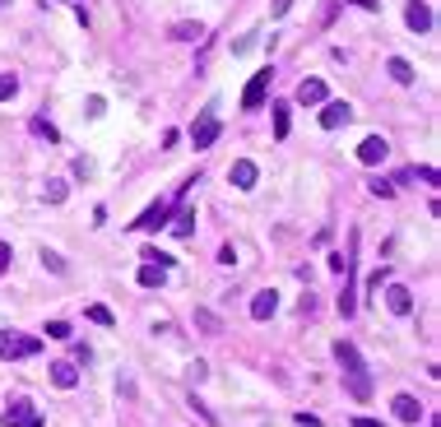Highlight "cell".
<instances>
[{
	"label": "cell",
	"mask_w": 441,
	"mask_h": 427,
	"mask_svg": "<svg viewBox=\"0 0 441 427\" xmlns=\"http://www.w3.org/2000/svg\"><path fill=\"white\" fill-rule=\"evenodd\" d=\"M335 358H339V367H344V381H349V395L353 399H372V372H367V363H363V353L353 349L349 339H339L335 344Z\"/></svg>",
	"instance_id": "cell-1"
},
{
	"label": "cell",
	"mask_w": 441,
	"mask_h": 427,
	"mask_svg": "<svg viewBox=\"0 0 441 427\" xmlns=\"http://www.w3.org/2000/svg\"><path fill=\"white\" fill-rule=\"evenodd\" d=\"M42 353V339H33V335H5L0 339V358L5 363H24V358H37Z\"/></svg>",
	"instance_id": "cell-2"
},
{
	"label": "cell",
	"mask_w": 441,
	"mask_h": 427,
	"mask_svg": "<svg viewBox=\"0 0 441 427\" xmlns=\"http://www.w3.org/2000/svg\"><path fill=\"white\" fill-rule=\"evenodd\" d=\"M218 135H223V125H218V116H214V112H205V116L191 125V144H196V149H209Z\"/></svg>",
	"instance_id": "cell-3"
},
{
	"label": "cell",
	"mask_w": 441,
	"mask_h": 427,
	"mask_svg": "<svg viewBox=\"0 0 441 427\" xmlns=\"http://www.w3.org/2000/svg\"><path fill=\"white\" fill-rule=\"evenodd\" d=\"M270 79H274V70H260V75H251V84L242 89V107H246V112H256V107L265 103V93H270Z\"/></svg>",
	"instance_id": "cell-4"
},
{
	"label": "cell",
	"mask_w": 441,
	"mask_h": 427,
	"mask_svg": "<svg viewBox=\"0 0 441 427\" xmlns=\"http://www.w3.org/2000/svg\"><path fill=\"white\" fill-rule=\"evenodd\" d=\"M168 218H172V204H149L130 228H135V232H158V228H168Z\"/></svg>",
	"instance_id": "cell-5"
},
{
	"label": "cell",
	"mask_w": 441,
	"mask_h": 427,
	"mask_svg": "<svg viewBox=\"0 0 441 427\" xmlns=\"http://www.w3.org/2000/svg\"><path fill=\"white\" fill-rule=\"evenodd\" d=\"M5 427H42V413H33L28 399H15V404L5 409Z\"/></svg>",
	"instance_id": "cell-6"
},
{
	"label": "cell",
	"mask_w": 441,
	"mask_h": 427,
	"mask_svg": "<svg viewBox=\"0 0 441 427\" xmlns=\"http://www.w3.org/2000/svg\"><path fill=\"white\" fill-rule=\"evenodd\" d=\"M386 153H390V144L381 135H367L363 144H358V163H367V168H377V163H386Z\"/></svg>",
	"instance_id": "cell-7"
},
{
	"label": "cell",
	"mask_w": 441,
	"mask_h": 427,
	"mask_svg": "<svg viewBox=\"0 0 441 427\" xmlns=\"http://www.w3.org/2000/svg\"><path fill=\"white\" fill-rule=\"evenodd\" d=\"M404 24L413 33H432V5L427 0H409V10H404Z\"/></svg>",
	"instance_id": "cell-8"
},
{
	"label": "cell",
	"mask_w": 441,
	"mask_h": 427,
	"mask_svg": "<svg viewBox=\"0 0 441 427\" xmlns=\"http://www.w3.org/2000/svg\"><path fill=\"white\" fill-rule=\"evenodd\" d=\"M353 121V107L349 103H325V112H320V125L325 130H339V125Z\"/></svg>",
	"instance_id": "cell-9"
},
{
	"label": "cell",
	"mask_w": 441,
	"mask_h": 427,
	"mask_svg": "<svg viewBox=\"0 0 441 427\" xmlns=\"http://www.w3.org/2000/svg\"><path fill=\"white\" fill-rule=\"evenodd\" d=\"M386 306H390L395 316H409L413 311V293L404 288V284H390V288H386Z\"/></svg>",
	"instance_id": "cell-10"
},
{
	"label": "cell",
	"mask_w": 441,
	"mask_h": 427,
	"mask_svg": "<svg viewBox=\"0 0 441 427\" xmlns=\"http://www.w3.org/2000/svg\"><path fill=\"white\" fill-rule=\"evenodd\" d=\"M274 311H279V293H274V288H265V293L251 297V320H270Z\"/></svg>",
	"instance_id": "cell-11"
},
{
	"label": "cell",
	"mask_w": 441,
	"mask_h": 427,
	"mask_svg": "<svg viewBox=\"0 0 441 427\" xmlns=\"http://www.w3.org/2000/svg\"><path fill=\"white\" fill-rule=\"evenodd\" d=\"M228 177H232V186H237V191H251V186H256V177H260V172H256V163H251V158H237V163H232V172H228Z\"/></svg>",
	"instance_id": "cell-12"
},
{
	"label": "cell",
	"mask_w": 441,
	"mask_h": 427,
	"mask_svg": "<svg viewBox=\"0 0 441 427\" xmlns=\"http://www.w3.org/2000/svg\"><path fill=\"white\" fill-rule=\"evenodd\" d=\"M51 385H56V390H75L79 385L75 363H51Z\"/></svg>",
	"instance_id": "cell-13"
},
{
	"label": "cell",
	"mask_w": 441,
	"mask_h": 427,
	"mask_svg": "<svg viewBox=\"0 0 441 427\" xmlns=\"http://www.w3.org/2000/svg\"><path fill=\"white\" fill-rule=\"evenodd\" d=\"M390 409H395L399 423H418V418H423V404H418L413 395H395V404H390Z\"/></svg>",
	"instance_id": "cell-14"
},
{
	"label": "cell",
	"mask_w": 441,
	"mask_h": 427,
	"mask_svg": "<svg viewBox=\"0 0 441 427\" xmlns=\"http://www.w3.org/2000/svg\"><path fill=\"white\" fill-rule=\"evenodd\" d=\"M297 103H306V107L325 103V79H302L297 84Z\"/></svg>",
	"instance_id": "cell-15"
},
{
	"label": "cell",
	"mask_w": 441,
	"mask_h": 427,
	"mask_svg": "<svg viewBox=\"0 0 441 427\" xmlns=\"http://www.w3.org/2000/svg\"><path fill=\"white\" fill-rule=\"evenodd\" d=\"M386 70H390V79H395V84H413V79H418V75H413V65L404 61V56H390V65H386Z\"/></svg>",
	"instance_id": "cell-16"
},
{
	"label": "cell",
	"mask_w": 441,
	"mask_h": 427,
	"mask_svg": "<svg viewBox=\"0 0 441 427\" xmlns=\"http://www.w3.org/2000/svg\"><path fill=\"white\" fill-rule=\"evenodd\" d=\"M168 33L177 42H200V37H205V24H172Z\"/></svg>",
	"instance_id": "cell-17"
},
{
	"label": "cell",
	"mask_w": 441,
	"mask_h": 427,
	"mask_svg": "<svg viewBox=\"0 0 441 427\" xmlns=\"http://www.w3.org/2000/svg\"><path fill=\"white\" fill-rule=\"evenodd\" d=\"M28 130H33L37 139H46V144H56V139H61V130L46 121V116H33V121H28Z\"/></svg>",
	"instance_id": "cell-18"
},
{
	"label": "cell",
	"mask_w": 441,
	"mask_h": 427,
	"mask_svg": "<svg viewBox=\"0 0 441 427\" xmlns=\"http://www.w3.org/2000/svg\"><path fill=\"white\" fill-rule=\"evenodd\" d=\"M65 195H70V182H61V177H51V182L42 186V200H46V204H61Z\"/></svg>",
	"instance_id": "cell-19"
},
{
	"label": "cell",
	"mask_w": 441,
	"mask_h": 427,
	"mask_svg": "<svg viewBox=\"0 0 441 427\" xmlns=\"http://www.w3.org/2000/svg\"><path fill=\"white\" fill-rule=\"evenodd\" d=\"M163 279H168V270H158V265H139V284H144V288H163Z\"/></svg>",
	"instance_id": "cell-20"
},
{
	"label": "cell",
	"mask_w": 441,
	"mask_h": 427,
	"mask_svg": "<svg viewBox=\"0 0 441 427\" xmlns=\"http://www.w3.org/2000/svg\"><path fill=\"white\" fill-rule=\"evenodd\" d=\"M270 112H274V139H284L288 135V103H274Z\"/></svg>",
	"instance_id": "cell-21"
},
{
	"label": "cell",
	"mask_w": 441,
	"mask_h": 427,
	"mask_svg": "<svg viewBox=\"0 0 441 427\" xmlns=\"http://www.w3.org/2000/svg\"><path fill=\"white\" fill-rule=\"evenodd\" d=\"M172 232H177V237H191V232H196V214L182 209V214H177V223H172Z\"/></svg>",
	"instance_id": "cell-22"
},
{
	"label": "cell",
	"mask_w": 441,
	"mask_h": 427,
	"mask_svg": "<svg viewBox=\"0 0 441 427\" xmlns=\"http://www.w3.org/2000/svg\"><path fill=\"white\" fill-rule=\"evenodd\" d=\"M144 260H149V265H158V270H172V265H177V260H172L168 251H158V246H144Z\"/></svg>",
	"instance_id": "cell-23"
},
{
	"label": "cell",
	"mask_w": 441,
	"mask_h": 427,
	"mask_svg": "<svg viewBox=\"0 0 441 427\" xmlns=\"http://www.w3.org/2000/svg\"><path fill=\"white\" fill-rule=\"evenodd\" d=\"M196 325L205 330V335H218V330H223V320L214 316V311H196Z\"/></svg>",
	"instance_id": "cell-24"
},
{
	"label": "cell",
	"mask_w": 441,
	"mask_h": 427,
	"mask_svg": "<svg viewBox=\"0 0 441 427\" xmlns=\"http://www.w3.org/2000/svg\"><path fill=\"white\" fill-rule=\"evenodd\" d=\"M84 316H89V320H93V325H116V316H112V311H107V306H103V302H93V306H89V311H84Z\"/></svg>",
	"instance_id": "cell-25"
},
{
	"label": "cell",
	"mask_w": 441,
	"mask_h": 427,
	"mask_svg": "<svg viewBox=\"0 0 441 427\" xmlns=\"http://www.w3.org/2000/svg\"><path fill=\"white\" fill-rule=\"evenodd\" d=\"M42 265L51 270V274H65V260L56 256V251H46V246H42Z\"/></svg>",
	"instance_id": "cell-26"
},
{
	"label": "cell",
	"mask_w": 441,
	"mask_h": 427,
	"mask_svg": "<svg viewBox=\"0 0 441 427\" xmlns=\"http://www.w3.org/2000/svg\"><path fill=\"white\" fill-rule=\"evenodd\" d=\"M19 93V79L15 75H0V103H5V98H15Z\"/></svg>",
	"instance_id": "cell-27"
},
{
	"label": "cell",
	"mask_w": 441,
	"mask_h": 427,
	"mask_svg": "<svg viewBox=\"0 0 441 427\" xmlns=\"http://www.w3.org/2000/svg\"><path fill=\"white\" fill-rule=\"evenodd\" d=\"M46 339H70V325H65V320H51V325H46Z\"/></svg>",
	"instance_id": "cell-28"
},
{
	"label": "cell",
	"mask_w": 441,
	"mask_h": 427,
	"mask_svg": "<svg viewBox=\"0 0 441 427\" xmlns=\"http://www.w3.org/2000/svg\"><path fill=\"white\" fill-rule=\"evenodd\" d=\"M372 195H381V200H390V195H395V186L386 182V177H377V182H372Z\"/></svg>",
	"instance_id": "cell-29"
},
{
	"label": "cell",
	"mask_w": 441,
	"mask_h": 427,
	"mask_svg": "<svg viewBox=\"0 0 441 427\" xmlns=\"http://www.w3.org/2000/svg\"><path fill=\"white\" fill-rule=\"evenodd\" d=\"M75 177H79V182H89V177H93V158H75Z\"/></svg>",
	"instance_id": "cell-30"
},
{
	"label": "cell",
	"mask_w": 441,
	"mask_h": 427,
	"mask_svg": "<svg viewBox=\"0 0 441 427\" xmlns=\"http://www.w3.org/2000/svg\"><path fill=\"white\" fill-rule=\"evenodd\" d=\"M386 279H390V270H377V274L367 279V293H381V284H386Z\"/></svg>",
	"instance_id": "cell-31"
},
{
	"label": "cell",
	"mask_w": 441,
	"mask_h": 427,
	"mask_svg": "<svg viewBox=\"0 0 441 427\" xmlns=\"http://www.w3.org/2000/svg\"><path fill=\"white\" fill-rule=\"evenodd\" d=\"M205 376H209V367H205V363H191V381L200 385V381H205Z\"/></svg>",
	"instance_id": "cell-32"
},
{
	"label": "cell",
	"mask_w": 441,
	"mask_h": 427,
	"mask_svg": "<svg viewBox=\"0 0 441 427\" xmlns=\"http://www.w3.org/2000/svg\"><path fill=\"white\" fill-rule=\"evenodd\" d=\"M103 112H107V103L98 98V93H93V98H89V116H103Z\"/></svg>",
	"instance_id": "cell-33"
},
{
	"label": "cell",
	"mask_w": 441,
	"mask_h": 427,
	"mask_svg": "<svg viewBox=\"0 0 441 427\" xmlns=\"http://www.w3.org/2000/svg\"><path fill=\"white\" fill-rule=\"evenodd\" d=\"M10 260H15V251H10V242H0V270H10Z\"/></svg>",
	"instance_id": "cell-34"
},
{
	"label": "cell",
	"mask_w": 441,
	"mask_h": 427,
	"mask_svg": "<svg viewBox=\"0 0 441 427\" xmlns=\"http://www.w3.org/2000/svg\"><path fill=\"white\" fill-rule=\"evenodd\" d=\"M293 10V0H274V19H284Z\"/></svg>",
	"instance_id": "cell-35"
},
{
	"label": "cell",
	"mask_w": 441,
	"mask_h": 427,
	"mask_svg": "<svg viewBox=\"0 0 441 427\" xmlns=\"http://www.w3.org/2000/svg\"><path fill=\"white\" fill-rule=\"evenodd\" d=\"M353 427H386V423H377V418H353Z\"/></svg>",
	"instance_id": "cell-36"
},
{
	"label": "cell",
	"mask_w": 441,
	"mask_h": 427,
	"mask_svg": "<svg viewBox=\"0 0 441 427\" xmlns=\"http://www.w3.org/2000/svg\"><path fill=\"white\" fill-rule=\"evenodd\" d=\"M353 5H363V10H381V0H353Z\"/></svg>",
	"instance_id": "cell-37"
},
{
	"label": "cell",
	"mask_w": 441,
	"mask_h": 427,
	"mask_svg": "<svg viewBox=\"0 0 441 427\" xmlns=\"http://www.w3.org/2000/svg\"><path fill=\"white\" fill-rule=\"evenodd\" d=\"M5 5H10V0H0V10H5Z\"/></svg>",
	"instance_id": "cell-38"
}]
</instances>
